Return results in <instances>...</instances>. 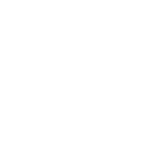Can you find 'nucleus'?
<instances>
[]
</instances>
